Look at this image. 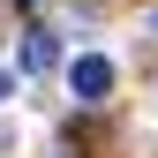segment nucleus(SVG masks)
<instances>
[{
  "label": "nucleus",
  "mask_w": 158,
  "mask_h": 158,
  "mask_svg": "<svg viewBox=\"0 0 158 158\" xmlns=\"http://www.w3.org/2000/svg\"><path fill=\"white\" fill-rule=\"evenodd\" d=\"M8 90H15V75H0V98H8Z\"/></svg>",
  "instance_id": "7ed1b4c3"
},
{
  "label": "nucleus",
  "mask_w": 158,
  "mask_h": 158,
  "mask_svg": "<svg viewBox=\"0 0 158 158\" xmlns=\"http://www.w3.org/2000/svg\"><path fill=\"white\" fill-rule=\"evenodd\" d=\"M68 90L83 98V106H106V98H113V60H106V53H83V60L68 68Z\"/></svg>",
  "instance_id": "f257e3e1"
},
{
  "label": "nucleus",
  "mask_w": 158,
  "mask_h": 158,
  "mask_svg": "<svg viewBox=\"0 0 158 158\" xmlns=\"http://www.w3.org/2000/svg\"><path fill=\"white\" fill-rule=\"evenodd\" d=\"M53 60H60V38H53V30H30V38H23V68H30V75H45Z\"/></svg>",
  "instance_id": "f03ea898"
}]
</instances>
